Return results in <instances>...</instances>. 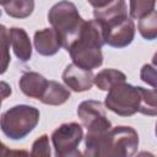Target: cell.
<instances>
[{"instance_id":"1","label":"cell","mask_w":157,"mask_h":157,"mask_svg":"<svg viewBox=\"0 0 157 157\" xmlns=\"http://www.w3.org/2000/svg\"><path fill=\"white\" fill-rule=\"evenodd\" d=\"M86 156H134L139 147V135L131 126H115L105 132L86 135Z\"/></svg>"},{"instance_id":"2","label":"cell","mask_w":157,"mask_h":157,"mask_svg":"<svg viewBox=\"0 0 157 157\" xmlns=\"http://www.w3.org/2000/svg\"><path fill=\"white\" fill-rule=\"evenodd\" d=\"M103 44L105 42L102 26L96 20L85 21L78 38L69 47L67 52L74 64L87 70H93L103 63L101 50Z\"/></svg>"},{"instance_id":"3","label":"cell","mask_w":157,"mask_h":157,"mask_svg":"<svg viewBox=\"0 0 157 157\" xmlns=\"http://www.w3.org/2000/svg\"><path fill=\"white\" fill-rule=\"evenodd\" d=\"M48 21L60 36L66 50L78 38L85 23L75 4L67 0H61L52 6L48 12Z\"/></svg>"},{"instance_id":"4","label":"cell","mask_w":157,"mask_h":157,"mask_svg":"<svg viewBox=\"0 0 157 157\" xmlns=\"http://www.w3.org/2000/svg\"><path fill=\"white\" fill-rule=\"evenodd\" d=\"M39 110L32 105L18 104L1 115V131L11 140H21L26 137L38 124Z\"/></svg>"},{"instance_id":"5","label":"cell","mask_w":157,"mask_h":157,"mask_svg":"<svg viewBox=\"0 0 157 157\" xmlns=\"http://www.w3.org/2000/svg\"><path fill=\"white\" fill-rule=\"evenodd\" d=\"M105 108L121 117H131L140 112L141 87L130 83L119 82L108 90L104 101Z\"/></svg>"},{"instance_id":"6","label":"cell","mask_w":157,"mask_h":157,"mask_svg":"<svg viewBox=\"0 0 157 157\" xmlns=\"http://www.w3.org/2000/svg\"><path fill=\"white\" fill-rule=\"evenodd\" d=\"M82 126L77 123H66L56 128L52 134V142L58 157L80 156L78 145L82 140Z\"/></svg>"},{"instance_id":"7","label":"cell","mask_w":157,"mask_h":157,"mask_svg":"<svg viewBox=\"0 0 157 157\" xmlns=\"http://www.w3.org/2000/svg\"><path fill=\"white\" fill-rule=\"evenodd\" d=\"M77 115L82 125L87 129L88 135L105 132L112 128L110 121L105 115L103 103L99 101H83L77 107Z\"/></svg>"},{"instance_id":"8","label":"cell","mask_w":157,"mask_h":157,"mask_svg":"<svg viewBox=\"0 0 157 157\" xmlns=\"http://www.w3.org/2000/svg\"><path fill=\"white\" fill-rule=\"evenodd\" d=\"M102 28L105 44L113 48L128 47L135 37L134 21L128 16L110 21L103 25Z\"/></svg>"},{"instance_id":"9","label":"cell","mask_w":157,"mask_h":157,"mask_svg":"<svg viewBox=\"0 0 157 157\" xmlns=\"http://www.w3.org/2000/svg\"><path fill=\"white\" fill-rule=\"evenodd\" d=\"M63 81L74 92H85L91 90L94 83V75L92 70L80 67L72 63L65 67L63 72Z\"/></svg>"},{"instance_id":"10","label":"cell","mask_w":157,"mask_h":157,"mask_svg":"<svg viewBox=\"0 0 157 157\" xmlns=\"http://www.w3.org/2000/svg\"><path fill=\"white\" fill-rule=\"evenodd\" d=\"M33 44L38 54L44 56L54 55L63 47V40L58 32L52 28H44L34 33Z\"/></svg>"},{"instance_id":"11","label":"cell","mask_w":157,"mask_h":157,"mask_svg":"<svg viewBox=\"0 0 157 157\" xmlns=\"http://www.w3.org/2000/svg\"><path fill=\"white\" fill-rule=\"evenodd\" d=\"M48 83L49 81L44 76L34 71H27L22 74L18 81V86L21 91L23 92V94H26L29 98H36V99L42 98V96L44 94L48 87Z\"/></svg>"},{"instance_id":"12","label":"cell","mask_w":157,"mask_h":157,"mask_svg":"<svg viewBox=\"0 0 157 157\" xmlns=\"http://www.w3.org/2000/svg\"><path fill=\"white\" fill-rule=\"evenodd\" d=\"M9 38L15 55L23 63L28 61L32 56V45L26 31L23 28L12 27L9 29Z\"/></svg>"},{"instance_id":"13","label":"cell","mask_w":157,"mask_h":157,"mask_svg":"<svg viewBox=\"0 0 157 157\" xmlns=\"http://www.w3.org/2000/svg\"><path fill=\"white\" fill-rule=\"evenodd\" d=\"M94 20L101 25H105L110 21H114L120 17L128 16L126 13V5L124 0H114L109 5L102 7V9H94L93 10Z\"/></svg>"},{"instance_id":"14","label":"cell","mask_w":157,"mask_h":157,"mask_svg":"<svg viewBox=\"0 0 157 157\" xmlns=\"http://www.w3.org/2000/svg\"><path fill=\"white\" fill-rule=\"evenodd\" d=\"M69 98H70V91L67 88H65L61 83L56 81H49L48 87L39 101L49 105H60L64 104Z\"/></svg>"},{"instance_id":"15","label":"cell","mask_w":157,"mask_h":157,"mask_svg":"<svg viewBox=\"0 0 157 157\" xmlns=\"http://www.w3.org/2000/svg\"><path fill=\"white\" fill-rule=\"evenodd\" d=\"M125 80V74L115 69H104L99 71L97 75H94V85L102 91H108L114 85L124 82Z\"/></svg>"},{"instance_id":"16","label":"cell","mask_w":157,"mask_h":157,"mask_svg":"<svg viewBox=\"0 0 157 157\" xmlns=\"http://www.w3.org/2000/svg\"><path fill=\"white\" fill-rule=\"evenodd\" d=\"M1 5L5 12L15 18H26L34 10L33 0H6Z\"/></svg>"},{"instance_id":"17","label":"cell","mask_w":157,"mask_h":157,"mask_svg":"<svg viewBox=\"0 0 157 157\" xmlns=\"http://www.w3.org/2000/svg\"><path fill=\"white\" fill-rule=\"evenodd\" d=\"M139 32L140 34L147 39L152 40L157 38V11H152L146 16L141 17L139 21Z\"/></svg>"},{"instance_id":"18","label":"cell","mask_w":157,"mask_h":157,"mask_svg":"<svg viewBox=\"0 0 157 157\" xmlns=\"http://www.w3.org/2000/svg\"><path fill=\"white\" fill-rule=\"evenodd\" d=\"M145 115H157V88L147 90L141 87V107L140 112Z\"/></svg>"},{"instance_id":"19","label":"cell","mask_w":157,"mask_h":157,"mask_svg":"<svg viewBox=\"0 0 157 157\" xmlns=\"http://www.w3.org/2000/svg\"><path fill=\"white\" fill-rule=\"evenodd\" d=\"M157 0H130L129 12L132 18H141L155 10Z\"/></svg>"},{"instance_id":"20","label":"cell","mask_w":157,"mask_h":157,"mask_svg":"<svg viewBox=\"0 0 157 157\" xmlns=\"http://www.w3.org/2000/svg\"><path fill=\"white\" fill-rule=\"evenodd\" d=\"M31 155H33V156H45V157L50 156V146H49L48 135L44 134L33 142Z\"/></svg>"},{"instance_id":"21","label":"cell","mask_w":157,"mask_h":157,"mask_svg":"<svg viewBox=\"0 0 157 157\" xmlns=\"http://www.w3.org/2000/svg\"><path fill=\"white\" fill-rule=\"evenodd\" d=\"M10 38H9V31L5 26H1V47H2V60H1V74H4L7 69V65L10 63Z\"/></svg>"},{"instance_id":"22","label":"cell","mask_w":157,"mask_h":157,"mask_svg":"<svg viewBox=\"0 0 157 157\" xmlns=\"http://www.w3.org/2000/svg\"><path fill=\"white\" fill-rule=\"evenodd\" d=\"M140 78L145 83L157 88V69L155 66L145 64L140 70Z\"/></svg>"},{"instance_id":"23","label":"cell","mask_w":157,"mask_h":157,"mask_svg":"<svg viewBox=\"0 0 157 157\" xmlns=\"http://www.w3.org/2000/svg\"><path fill=\"white\" fill-rule=\"evenodd\" d=\"M94 9H102L107 5H109L110 2H113L114 0H87Z\"/></svg>"},{"instance_id":"24","label":"cell","mask_w":157,"mask_h":157,"mask_svg":"<svg viewBox=\"0 0 157 157\" xmlns=\"http://www.w3.org/2000/svg\"><path fill=\"white\" fill-rule=\"evenodd\" d=\"M1 87H2V99H5L7 94H11V87H9L7 83L5 82H1Z\"/></svg>"},{"instance_id":"25","label":"cell","mask_w":157,"mask_h":157,"mask_svg":"<svg viewBox=\"0 0 157 157\" xmlns=\"http://www.w3.org/2000/svg\"><path fill=\"white\" fill-rule=\"evenodd\" d=\"M152 64H153L155 66H157V52H156L155 55L152 56Z\"/></svg>"},{"instance_id":"26","label":"cell","mask_w":157,"mask_h":157,"mask_svg":"<svg viewBox=\"0 0 157 157\" xmlns=\"http://www.w3.org/2000/svg\"><path fill=\"white\" fill-rule=\"evenodd\" d=\"M155 131H156V136H157V123H156V130Z\"/></svg>"},{"instance_id":"27","label":"cell","mask_w":157,"mask_h":157,"mask_svg":"<svg viewBox=\"0 0 157 157\" xmlns=\"http://www.w3.org/2000/svg\"><path fill=\"white\" fill-rule=\"evenodd\" d=\"M5 1H6V0H0V2H1V4H4Z\"/></svg>"}]
</instances>
